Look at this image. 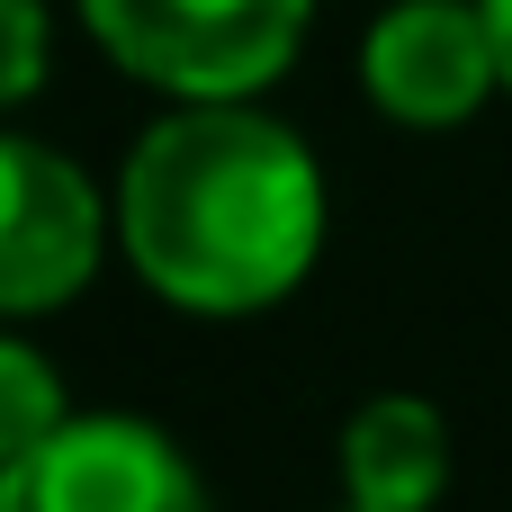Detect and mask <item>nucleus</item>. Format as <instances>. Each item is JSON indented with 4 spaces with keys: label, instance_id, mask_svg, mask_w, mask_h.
<instances>
[{
    "label": "nucleus",
    "instance_id": "2",
    "mask_svg": "<svg viewBox=\"0 0 512 512\" xmlns=\"http://www.w3.org/2000/svg\"><path fill=\"white\" fill-rule=\"evenodd\" d=\"M315 0H81L90 36L171 99H252L288 72Z\"/></svg>",
    "mask_w": 512,
    "mask_h": 512
},
{
    "label": "nucleus",
    "instance_id": "6",
    "mask_svg": "<svg viewBox=\"0 0 512 512\" xmlns=\"http://www.w3.org/2000/svg\"><path fill=\"white\" fill-rule=\"evenodd\" d=\"M450 486V432L423 396H369L342 423V495L369 512H432Z\"/></svg>",
    "mask_w": 512,
    "mask_h": 512
},
{
    "label": "nucleus",
    "instance_id": "5",
    "mask_svg": "<svg viewBox=\"0 0 512 512\" xmlns=\"http://www.w3.org/2000/svg\"><path fill=\"white\" fill-rule=\"evenodd\" d=\"M360 72H369V99H378L396 126H459V117H477V99L504 81L495 27H486L477 0H396V9L369 27Z\"/></svg>",
    "mask_w": 512,
    "mask_h": 512
},
{
    "label": "nucleus",
    "instance_id": "9",
    "mask_svg": "<svg viewBox=\"0 0 512 512\" xmlns=\"http://www.w3.org/2000/svg\"><path fill=\"white\" fill-rule=\"evenodd\" d=\"M486 27H495V63H504V90H512V0H477Z\"/></svg>",
    "mask_w": 512,
    "mask_h": 512
},
{
    "label": "nucleus",
    "instance_id": "1",
    "mask_svg": "<svg viewBox=\"0 0 512 512\" xmlns=\"http://www.w3.org/2000/svg\"><path fill=\"white\" fill-rule=\"evenodd\" d=\"M117 243L189 315L279 306L324 243L315 153L243 99H189L126 153Z\"/></svg>",
    "mask_w": 512,
    "mask_h": 512
},
{
    "label": "nucleus",
    "instance_id": "8",
    "mask_svg": "<svg viewBox=\"0 0 512 512\" xmlns=\"http://www.w3.org/2000/svg\"><path fill=\"white\" fill-rule=\"evenodd\" d=\"M45 81V0H0V108Z\"/></svg>",
    "mask_w": 512,
    "mask_h": 512
},
{
    "label": "nucleus",
    "instance_id": "7",
    "mask_svg": "<svg viewBox=\"0 0 512 512\" xmlns=\"http://www.w3.org/2000/svg\"><path fill=\"white\" fill-rule=\"evenodd\" d=\"M63 423H72V414H63V378H54V360L0 333V468H18L27 450H45Z\"/></svg>",
    "mask_w": 512,
    "mask_h": 512
},
{
    "label": "nucleus",
    "instance_id": "10",
    "mask_svg": "<svg viewBox=\"0 0 512 512\" xmlns=\"http://www.w3.org/2000/svg\"><path fill=\"white\" fill-rule=\"evenodd\" d=\"M342 512H369V504H342Z\"/></svg>",
    "mask_w": 512,
    "mask_h": 512
},
{
    "label": "nucleus",
    "instance_id": "4",
    "mask_svg": "<svg viewBox=\"0 0 512 512\" xmlns=\"http://www.w3.org/2000/svg\"><path fill=\"white\" fill-rule=\"evenodd\" d=\"M99 234L108 216L90 180L45 144L0 135V315H45L81 297L99 270Z\"/></svg>",
    "mask_w": 512,
    "mask_h": 512
},
{
    "label": "nucleus",
    "instance_id": "3",
    "mask_svg": "<svg viewBox=\"0 0 512 512\" xmlns=\"http://www.w3.org/2000/svg\"><path fill=\"white\" fill-rule=\"evenodd\" d=\"M0 512H207V486L153 423L90 414L0 468Z\"/></svg>",
    "mask_w": 512,
    "mask_h": 512
}]
</instances>
